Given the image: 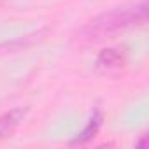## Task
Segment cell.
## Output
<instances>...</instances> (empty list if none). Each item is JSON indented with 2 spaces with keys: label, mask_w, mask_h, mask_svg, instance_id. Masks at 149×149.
Returning <instances> with one entry per match:
<instances>
[{
  "label": "cell",
  "mask_w": 149,
  "mask_h": 149,
  "mask_svg": "<svg viewBox=\"0 0 149 149\" xmlns=\"http://www.w3.org/2000/svg\"><path fill=\"white\" fill-rule=\"evenodd\" d=\"M26 112H28V109L18 107V109H13V111H9V112L0 116V139L9 137L21 125V121L25 119Z\"/></svg>",
  "instance_id": "3957f363"
},
{
  "label": "cell",
  "mask_w": 149,
  "mask_h": 149,
  "mask_svg": "<svg viewBox=\"0 0 149 149\" xmlns=\"http://www.w3.org/2000/svg\"><path fill=\"white\" fill-rule=\"evenodd\" d=\"M147 14H149V6L146 0L135 6L116 7L88 21L79 30V37L84 40H100V39L116 35L126 28L144 25L147 21Z\"/></svg>",
  "instance_id": "6da1fadb"
},
{
  "label": "cell",
  "mask_w": 149,
  "mask_h": 149,
  "mask_svg": "<svg viewBox=\"0 0 149 149\" xmlns=\"http://www.w3.org/2000/svg\"><path fill=\"white\" fill-rule=\"evenodd\" d=\"M102 119H104V116H102V112L100 111H95L93 112V116L90 118V121H88V125H86V128L74 139L70 144L72 146H76V144H84V142H88V140H91L97 133H98V130H100V126H102Z\"/></svg>",
  "instance_id": "277c9868"
},
{
  "label": "cell",
  "mask_w": 149,
  "mask_h": 149,
  "mask_svg": "<svg viewBox=\"0 0 149 149\" xmlns=\"http://www.w3.org/2000/svg\"><path fill=\"white\" fill-rule=\"evenodd\" d=\"M2 2H4V0H0V4H2Z\"/></svg>",
  "instance_id": "5b68a950"
},
{
  "label": "cell",
  "mask_w": 149,
  "mask_h": 149,
  "mask_svg": "<svg viewBox=\"0 0 149 149\" xmlns=\"http://www.w3.org/2000/svg\"><path fill=\"white\" fill-rule=\"evenodd\" d=\"M126 61V54L121 47H105L97 54V67L102 70L121 68Z\"/></svg>",
  "instance_id": "7a4b0ae2"
}]
</instances>
